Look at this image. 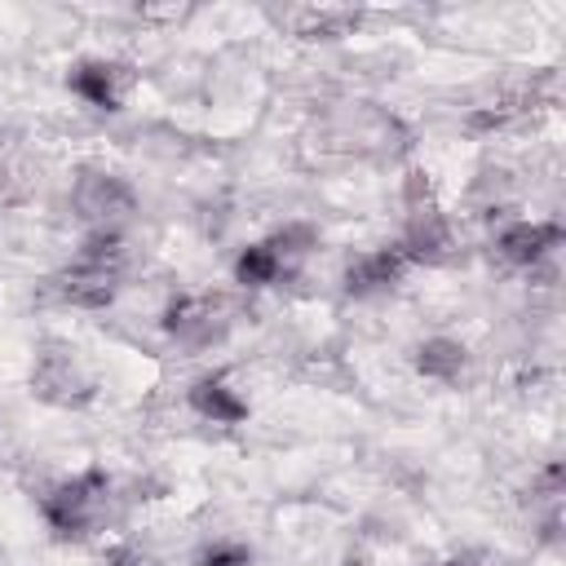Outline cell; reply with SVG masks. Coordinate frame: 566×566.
<instances>
[{
    "mask_svg": "<svg viewBox=\"0 0 566 566\" xmlns=\"http://www.w3.org/2000/svg\"><path fill=\"white\" fill-rule=\"evenodd\" d=\"M106 509H111V478L102 469H88V473L53 486L44 495V522L57 535H88V531H97Z\"/></svg>",
    "mask_w": 566,
    "mask_h": 566,
    "instance_id": "obj_1",
    "label": "cell"
},
{
    "mask_svg": "<svg viewBox=\"0 0 566 566\" xmlns=\"http://www.w3.org/2000/svg\"><path fill=\"white\" fill-rule=\"evenodd\" d=\"M71 203H75V212H80L93 230H119V226L133 217L137 195H133V186H128L124 177H115V172H84V177L75 181V190H71Z\"/></svg>",
    "mask_w": 566,
    "mask_h": 566,
    "instance_id": "obj_2",
    "label": "cell"
},
{
    "mask_svg": "<svg viewBox=\"0 0 566 566\" xmlns=\"http://www.w3.org/2000/svg\"><path fill=\"white\" fill-rule=\"evenodd\" d=\"M230 318L212 296H177L164 310V332L181 345V349H208L226 336Z\"/></svg>",
    "mask_w": 566,
    "mask_h": 566,
    "instance_id": "obj_3",
    "label": "cell"
},
{
    "mask_svg": "<svg viewBox=\"0 0 566 566\" xmlns=\"http://www.w3.org/2000/svg\"><path fill=\"white\" fill-rule=\"evenodd\" d=\"M128 84H133L128 66L106 62V57H84V62H75L71 75H66V88H71L75 97H84L88 106H97V111H119Z\"/></svg>",
    "mask_w": 566,
    "mask_h": 566,
    "instance_id": "obj_4",
    "label": "cell"
},
{
    "mask_svg": "<svg viewBox=\"0 0 566 566\" xmlns=\"http://www.w3.org/2000/svg\"><path fill=\"white\" fill-rule=\"evenodd\" d=\"M407 252L394 243V248H376V252H363L345 265V292L349 296H376V292H389L402 270H407Z\"/></svg>",
    "mask_w": 566,
    "mask_h": 566,
    "instance_id": "obj_5",
    "label": "cell"
},
{
    "mask_svg": "<svg viewBox=\"0 0 566 566\" xmlns=\"http://www.w3.org/2000/svg\"><path fill=\"white\" fill-rule=\"evenodd\" d=\"M557 243H562V226H553V221H509L495 234L500 256L513 265H539Z\"/></svg>",
    "mask_w": 566,
    "mask_h": 566,
    "instance_id": "obj_6",
    "label": "cell"
},
{
    "mask_svg": "<svg viewBox=\"0 0 566 566\" xmlns=\"http://www.w3.org/2000/svg\"><path fill=\"white\" fill-rule=\"evenodd\" d=\"M119 292V270L111 265H93V261H75L62 279H57V296L66 305H80V310H102L111 305Z\"/></svg>",
    "mask_w": 566,
    "mask_h": 566,
    "instance_id": "obj_7",
    "label": "cell"
},
{
    "mask_svg": "<svg viewBox=\"0 0 566 566\" xmlns=\"http://www.w3.org/2000/svg\"><path fill=\"white\" fill-rule=\"evenodd\" d=\"M31 385H35V394L44 398V402H80L84 398V380H80V367H75V358L66 354V349H44L40 358H35V371H31Z\"/></svg>",
    "mask_w": 566,
    "mask_h": 566,
    "instance_id": "obj_8",
    "label": "cell"
},
{
    "mask_svg": "<svg viewBox=\"0 0 566 566\" xmlns=\"http://www.w3.org/2000/svg\"><path fill=\"white\" fill-rule=\"evenodd\" d=\"M398 248L407 252V261H438V256L451 248V226H447V217H442L433 203H429V208H411Z\"/></svg>",
    "mask_w": 566,
    "mask_h": 566,
    "instance_id": "obj_9",
    "label": "cell"
},
{
    "mask_svg": "<svg viewBox=\"0 0 566 566\" xmlns=\"http://www.w3.org/2000/svg\"><path fill=\"white\" fill-rule=\"evenodd\" d=\"M186 402H190L203 420H212V424H234V420L248 416V402L239 398V389H234L226 376H199V380L190 385Z\"/></svg>",
    "mask_w": 566,
    "mask_h": 566,
    "instance_id": "obj_10",
    "label": "cell"
},
{
    "mask_svg": "<svg viewBox=\"0 0 566 566\" xmlns=\"http://www.w3.org/2000/svg\"><path fill=\"white\" fill-rule=\"evenodd\" d=\"M464 363H469V354L451 336H429L416 345V371L429 380H455L464 371Z\"/></svg>",
    "mask_w": 566,
    "mask_h": 566,
    "instance_id": "obj_11",
    "label": "cell"
},
{
    "mask_svg": "<svg viewBox=\"0 0 566 566\" xmlns=\"http://www.w3.org/2000/svg\"><path fill=\"white\" fill-rule=\"evenodd\" d=\"M283 274H287V265L279 261V252L270 243H248L234 256V283H243V287H270Z\"/></svg>",
    "mask_w": 566,
    "mask_h": 566,
    "instance_id": "obj_12",
    "label": "cell"
},
{
    "mask_svg": "<svg viewBox=\"0 0 566 566\" xmlns=\"http://www.w3.org/2000/svg\"><path fill=\"white\" fill-rule=\"evenodd\" d=\"M265 243H270V248L279 252V261L292 270L296 261H305V256H310V248L318 243V230H314L310 221H287V226H279Z\"/></svg>",
    "mask_w": 566,
    "mask_h": 566,
    "instance_id": "obj_13",
    "label": "cell"
},
{
    "mask_svg": "<svg viewBox=\"0 0 566 566\" xmlns=\"http://www.w3.org/2000/svg\"><path fill=\"white\" fill-rule=\"evenodd\" d=\"M195 562L199 566H252V548L248 544H234V539H212L208 548H199Z\"/></svg>",
    "mask_w": 566,
    "mask_h": 566,
    "instance_id": "obj_14",
    "label": "cell"
},
{
    "mask_svg": "<svg viewBox=\"0 0 566 566\" xmlns=\"http://www.w3.org/2000/svg\"><path fill=\"white\" fill-rule=\"evenodd\" d=\"M106 562H111V566H155V562H150L142 548H115Z\"/></svg>",
    "mask_w": 566,
    "mask_h": 566,
    "instance_id": "obj_15",
    "label": "cell"
},
{
    "mask_svg": "<svg viewBox=\"0 0 566 566\" xmlns=\"http://www.w3.org/2000/svg\"><path fill=\"white\" fill-rule=\"evenodd\" d=\"M438 566H478V557H473V553H455V557H447V562H438Z\"/></svg>",
    "mask_w": 566,
    "mask_h": 566,
    "instance_id": "obj_16",
    "label": "cell"
},
{
    "mask_svg": "<svg viewBox=\"0 0 566 566\" xmlns=\"http://www.w3.org/2000/svg\"><path fill=\"white\" fill-rule=\"evenodd\" d=\"M345 566H371V562H367L363 553H354V557H345Z\"/></svg>",
    "mask_w": 566,
    "mask_h": 566,
    "instance_id": "obj_17",
    "label": "cell"
}]
</instances>
